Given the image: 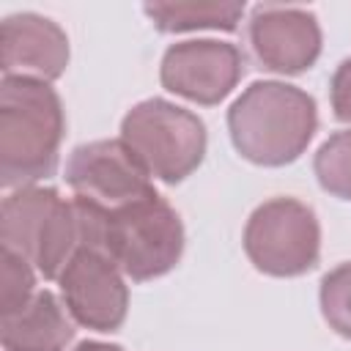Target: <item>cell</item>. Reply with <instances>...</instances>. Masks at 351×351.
<instances>
[{
    "instance_id": "obj_4",
    "label": "cell",
    "mask_w": 351,
    "mask_h": 351,
    "mask_svg": "<svg viewBox=\"0 0 351 351\" xmlns=\"http://www.w3.org/2000/svg\"><path fill=\"white\" fill-rule=\"evenodd\" d=\"M3 250L25 258L44 280H58L80 250L74 203L52 186H22L3 197Z\"/></svg>"
},
{
    "instance_id": "obj_5",
    "label": "cell",
    "mask_w": 351,
    "mask_h": 351,
    "mask_svg": "<svg viewBox=\"0 0 351 351\" xmlns=\"http://www.w3.org/2000/svg\"><path fill=\"white\" fill-rule=\"evenodd\" d=\"M121 140L148 176L165 184H178L192 176L208 143L203 121L167 99L137 101L121 121Z\"/></svg>"
},
{
    "instance_id": "obj_1",
    "label": "cell",
    "mask_w": 351,
    "mask_h": 351,
    "mask_svg": "<svg viewBox=\"0 0 351 351\" xmlns=\"http://www.w3.org/2000/svg\"><path fill=\"white\" fill-rule=\"evenodd\" d=\"M80 247L107 255L123 277L145 282L176 269L184 252V225L176 208L159 195H148L115 211L74 197Z\"/></svg>"
},
{
    "instance_id": "obj_12",
    "label": "cell",
    "mask_w": 351,
    "mask_h": 351,
    "mask_svg": "<svg viewBox=\"0 0 351 351\" xmlns=\"http://www.w3.org/2000/svg\"><path fill=\"white\" fill-rule=\"evenodd\" d=\"M0 337L3 351H66L74 340V324L55 293L44 288L19 313L3 318Z\"/></svg>"
},
{
    "instance_id": "obj_14",
    "label": "cell",
    "mask_w": 351,
    "mask_h": 351,
    "mask_svg": "<svg viewBox=\"0 0 351 351\" xmlns=\"http://www.w3.org/2000/svg\"><path fill=\"white\" fill-rule=\"evenodd\" d=\"M313 170L324 192L340 200H351V129L335 132L321 143L313 159Z\"/></svg>"
},
{
    "instance_id": "obj_11",
    "label": "cell",
    "mask_w": 351,
    "mask_h": 351,
    "mask_svg": "<svg viewBox=\"0 0 351 351\" xmlns=\"http://www.w3.org/2000/svg\"><path fill=\"white\" fill-rule=\"evenodd\" d=\"M69 66V38L63 27L41 14H8L0 25L3 77L55 82Z\"/></svg>"
},
{
    "instance_id": "obj_2",
    "label": "cell",
    "mask_w": 351,
    "mask_h": 351,
    "mask_svg": "<svg viewBox=\"0 0 351 351\" xmlns=\"http://www.w3.org/2000/svg\"><path fill=\"white\" fill-rule=\"evenodd\" d=\"M66 112L49 82L3 77L0 82V184L36 186L58 170Z\"/></svg>"
},
{
    "instance_id": "obj_17",
    "label": "cell",
    "mask_w": 351,
    "mask_h": 351,
    "mask_svg": "<svg viewBox=\"0 0 351 351\" xmlns=\"http://www.w3.org/2000/svg\"><path fill=\"white\" fill-rule=\"evenodd\" d=\"M329 99H332V112L337 121L351 123V58H346L332 80H329Z\"/></svg>"
},
{
    "instance_id": "obj_6",
    "label": "cell",
    "mask_w": 351,
    "mask_h": 351,
    "mask_svg": "<svg viewBox=\"0 0 351 351\" xmlns=\"http://www.w3.org/2000/svg\"><path fill=\"white\" fill-rule=\"evenodd\" d=\"M241 241L258 271L269 277H299L318 263L321 225L307 203L271 197L250 214Z\"/></svg>"
},
{
    "instance_id": "obj_8",
    "label": "cell",
    "mask_w": 351,
    "mask_h": 351,
    "mask_svg": "<svg viewBox=\"0 0 351 351\" xmlns=\"http://www.w3.org/2000/svg\"><path fill=\"white\" fill-rule=\"evenodd\" d=\"M71 321L93 332H115L126 321L129 288L123 271L101 252L80 247L58 277Z\"/></svg>"
},
{
    "instance_id": "obj_13",
    "label": "cell",
    "mask_w": 351,
    "mask_h": 351,
    "mask_svg": "<svg viewBox=\"0 0 351 351\" xmlns=\"http://www.w3.org/2000/svg\"><path fill=\"white\" fill-rule=\"evenodd\" d=\"M145 16L162 33H192V30H236L244 5L241 3H145Z\"/></svg>"
},
{
    "instance_id": "obj_7",
    "label": "cell",
    "mask_w": 351,
    "mask_h": 351,
    "mask_svg": "<svg viewBox=\"0 0 351 351\" xmlns=\"http://www.w3.org/2000/svg\"><path fill=\"white\" fill-rule=\"evenodd\" d=\"M66 184L74 197L90 200L107 211L156 192L148 170L121 137L77 145L66 162Z\"/></svg>"
},
{
    "instance_id": "obj_9",
    "label": "cell",
    "mask_w": 351,
    "mask_h": 351,
    "mask_svg": "<svg viewBox=\"0 0 351 351\" xmlns=\"http://www.w3.org/2000/svg\"><path fill=\"white\" fill-rule=\"evenodd\" d=\"M244 74V55L230 41L189 38L170 44L162 55V85L195 104H219L239 85Z\"/></svg>"
},
{
    "instance_id": "obj_15",
    "label": "cell",
    "mask_w": 351,
    "mask_h": 351,
    "mask_svg": "<svg viewBox=\"0 0 351 351\" xmlns=\"http://www.w3.org/2000/svg\"><path fill=\"white\" fill-rule=\"evenodd\" d=\"M318 302L329 329L351 340V261L329 269L321 277Z\"/></svg>"
},
{
    "instance_id": "obj_3",
    "label": "cell",
    "mask_w": 351,
    "mask_h": 351,
    "mask_svg": "<svg viewBox=\"0 0 351 351\" xmlns=\"http://www.w3.org/2000/svg\"><path fill=\"white\" fill-rule=\"evenodd\" d=\"M318 129L315 99L280 80H258L230 104L233 148L252 165L282 167L296 162Z\"/></svg>"
},
{
    "instance_id": "obj_18",
    "label": "cell",
    "mask_w": 351,
    "mask_h": 351,
    "mask_svg": "<svg viewBox=\"0 0 351 351\" xmlns=\"http://www.w3.org/2000/svg\"><path fill=\"white\" fill-rule=\"evenodd\" d=\"M74 351H123V348L115 343H101V340H82V343H77Z\"/></svg>"
},
{
    "instance_id": "obj_10",
    "label": "cell",
    "mask_w": 351,
    "mask_h": 351,
    "mask_svg": "<svg viewBox=\"0 0 351 351\" xmlns=\"http://www.w3.org/2000/svg\"><path fill=\"white\" fill-rule=\"evenodd\" d=\"M247 41L263 69L302 74L321 55V25L307 8L255 5L247 22Z\"/></svg>"
},
{
    "instance_id": "obj_16",
    "label": "cell",
    "mask_w": 351,
    "mask_h": 351,
    "mask_svg": "<svg viewBox=\"0 0 351 351\" xmlns=\"http://www.w3.org/2000/svg\"><path fill=\"white\" fill-rule=\"evenodd\" d=\"M36 274L38 271L25 258L3 250V285H0V313H3V318L19 313L36 296Z\"/></svg>"
}]
</instances>
